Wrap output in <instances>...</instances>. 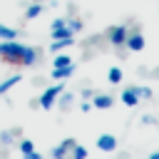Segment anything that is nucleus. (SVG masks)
<instances>
[{"instance_id": "9d476101", "label": "nucleus", "mask_w": 159, "mask_h": 159, "mask_svg": "<svg viewBox=\"0 0 159 159\" xmlns=\"http://www.w3.org/2000/svg\"><path fill=\"white\" fill-rule=\"evenodd\" d=\"M75 40H70V37H57L55 42H50V52H60V50H65V47H70Z\"/></svg>"}, {"instance_id": "a211bd4d", "label": "nucleus", "mask_w": 159, "mask_h": 159, "mask_svg": "<svg viewBox=\"0 0 159 159\" xmlns=\"http://www.w3.org/2000/svg\"><path fill=\"white\" fill-rule=\"evenodd\" d=\"M67 27H70L72 32H80V30L84 27V22H82V20H77V17H72V20H67Z\"/></svg>"}, {"instance_id": "0eeeda50", "label": "nucleus", "mask_w": 159, "mask_h": 159, "mask_svg": "<svg viewBox=\"0 0 159 159\" xmlns=\"http://www.w3.org/2000/svg\"><path fill=\"white\" fill-rule=\"evenodd\" d=\"M122 104H127V107H137V104H139V94H137L134 87L122 89Z\"/></svg>"}, {"instance_id": "4468645a", "label": "nucleus", "mask_w": 159, "mask_h": 159, "mask_svg": "<svg viewBox=\"0 0 159 159\" xmlns=\"http://www.w3.org/2000/svg\"><path fill=\"white\" fill-rule=\"evenodd\" d=\"M0 40H17V30L7 27V25H0Z\"/></svg>"}, {"instance_id": "39448f33", "label": "nucleus", "mask_w": 159, "mask_h": 159, "mask_svg": "<svg viewBox=\"0 0 159 159\" xmlns=\"http://www.w3.org/2000/svg\"><path fill=\"white\" fill-rule=\"evenodd\" d=\"M75 144H77V142H75L72 137H67V139H62V142H60V144H57V147H55L50 154H52L55 159H65V157L72 152V147H75Z\"/></svg>"}, {"instance_id": "f257e3e1", "label": "nucleus", "mask_w": 159, "mask_h": 159, "mask_svg": "<svg viewBox=\"0 0 159 159\" xmlns=\"http://www.w3.org/2000/svg\"><path fill=\"white\" fill-rule=\"evenodd\" d=\"M0 57L5 62H10V65H25V67H30V65L37 62V50L27 47V45H22L17 40H2L0 42Z\"/></svg>"}, {"instance_id": "f3484780", "label": "nucleus", "mask_w": 159, "mask_h": 159, "mask_svg": "<svg viewBox=\"0 0 159 159\" xmlns=\"http://www.w3.org/2000/svg\"><path fill=\"white\" fill-rule=\"evenodd\" d=\"M70 157H75V159H84V157H87V149H84V147H80V144H75V147H72V152H70Z\"/></svg>"}, {"instance_id": "20e7f679", "label": "nucleus", "mask_w": 159, "mask_h": 159, "mask_svg": "<svg viewBox=\"0 0 159 159\" xmlns=\"http://www.w3.org/2000/svg\"><path fill=\"white\" fill-rule=\"evenodd\" d=\"M124 45H127V50H129V52H142L147 42H144V35H142V32H132V35H127Z\"/></svg>"}, {"instance_id": "6e6552de", "label": "nucleus", "mask_w": 159, "mask_h": 159, "mask_svg": "<svg viewBox=\"0 0 159 159\" xmlns=\"http://www.w3.org/2000/svg\"><path fill=\"white\" fill-rule=\"evenodd\" d=\"M112 104H114L112 94H94V99H92V107H97V109H112Z\"/></svg>"}, {"instance_id": "2eb2a0df", "label": "nucleus", "mask_w": 159, "mask_h": 159, "mask_svg": "<svg viewBox=\"0 0 159 159\" xmlns=\"http://www.w3.org/2000/svg\"><path fill=\"white\" fill-rule=\"evenodd\" d=\"M52 37H55V40H57V37H70V40H75V32H72L67 25H62V27L52 30Z\"/></svg>"}, {"instance_id": "b1692460", "label": "nucleus", "mask_w": 159, "mask_h": 159, "mask_svg": "<svg viewBox=\"0 0 159 159\" xmlns=\"http://www.w3.org/2000/svg\"><path fill=\"white\" fill-rule=\"evenodd\" d=\"M80 109H82V112H89V109H92V102H82Z\"/></svg>"}, {"instance_id": "aec40b11", "label": "nucleus", "mask_w": 159, "mask_h": 159, "mask_svg": "<svg viewBox=\"0 0 159 159\" xmlns=\"http://www.w3.org/2000/svg\"><path fill=\"white\" fill-rule=\"evenodd\" d=\"M134 89H137L139 99H149V97H152V89H149V87H134Z\"/></svg>"}, {"instance_id": "412c9836", "label": "nucleus", "mask_w": 159, "mask_h": 159, "mask_svg": "<svg viewBox=\"0 0 159 159\" xmlns=\"http://www.w3.org/2000/svg\"><path fill=\"white\" fill-rule=\"evenodd\" d=\"M60 97H62V107H67V104H72V99H75V94H72V92H67V94H65V89L60 92Z\"/></svg>"}, {"instance_id": "f03ea898", "label": "nucleus", "mask_w": 159, "mask_h": 159, "mask_svg": "<svg viewBox=\"0 0 159 159\" xmlns=\"http://www.w3.org/2000/svg\"><path fill=\"white\" fill-rule=\"evenodd\" d=\"M60 92H62V84H52V87H47V89L40 94V99H37V107H42V109H50V107H55V102H57Z\"/></svg>"}, {"instance_id": "dca6fc26", "label": "nucleus", "mask_w": 159, "mask_h": 159, "mask_svg": "<svg viewBox=\"0 0 159 159\" xmlns=\"http://www.w3.org/2000/svg\"><path fill=\"white\" fill-rule=\"evenodd\" d=\"M65 65H72V57L70 55H55L52 67H65Z\"/></svg>"}, {"instance_id": "9b49d317", "label": "nucleus", "mask_w": 159, "mask_h": 159, "mask_svg": "<svg viewBox=\"0 0 159 159\" xmlns=\"http://www.w3.org/2000/svg\"><path fill=\"white\" fill-rule=\"evenodd\" d=\"M20 80H22V77H20V75H12V77H10V80H2V82H0V94H5V92H7V89H12V87H15V84H17V82H20Z\"/></svg>"}, {"instance_id": "1a4fd4ad", "label": "nucleus", "mask_w": 159, "mask_h": 159, "mask_svg": "<svg viewBox=\"0 0 159 159\" xmlns=\"http://www.w3.org/2000/svg\"><path fill=\"white\" fill-rule=\"evenodd\" d=\"M75 72V65H65V67H52V80H65V77H72Z\"/></svg>"}, {"instance_id": "423d86ee", "label": "nucleus", "mask_w": 159, "mask_h": 159, "mask_svg": "<svg viewBox=\"0 0 159 159\" xmlns=\"http://www.w3.org/2000/svg\"><path fill=\"white\" fill-rule=\"evenodd\" d=\"M97 147L102 152H114L117 149V137L114 134H99L97 137Z\"/></svg>"}, {"instance_id": "6ab92c4d", "label": "nucleus", "mask_w": 159, "mask_h": 159, "mask_svg": "<svg viewBox=\"0 0 159 159\" xmlns=\"http://www.w3.org/2000/svg\"><path fill=\"white\" fill-rule=\"evenodd\" d=\"M32 149H35V144H32V139H22V142H20V152H22V154H30Z\"/></svg>"}, {"instance_id": "393cba45", "label": "nucleus", "mask_w": 159, "mask_h": 159, "mask_svg": "<svg viewBox=\"0 0 159 159\" xmlns=\"http://www.w3.org/2000/svg\"><path fill=\"white\" fill-rule=\"evenodd\" d=\"M149 159H159V152H154V154H149Z\"/></svg>"}, {"instance_id": "4be33fe9", "label": "nucleus", "mask_w": 159, "mask_h": 159, "mask_svg": "<svg viewBox=\"0 0 159 159\" xmlns=\"http://www.w3.org/2000/svg\"><path fill=\"white\" fill-rule=\"evenodd\" d=\"M62 25H67V20H65V17H57V20H52L50 30H57V27H62Z\"/></svg>"}, {"instance_id": "f8f14e48", "label": "nucleus", "mask_w": 159, "mask_h": 159, "mask_svg": "<svg viewBox=\"0 0 159 159\" xmlns=\"http://www.w3.org/2000/svg\"><path fill=\"white\" fill-rule=\"evenodd\" d=\"M37 15H42V5H40V2H32V5L25 10V20H35Z\"/></svg>"}, {"instance_id": "ddd939ff", "label": "nucleus", "mask_w": 159, "mask_h": 159, "mask_svg": "<svg viewBox=\"0 0 159 159\" xmlns=\"http://www.w3.org/2000/svg\"><path fill=\"white\" fill-rule=\"evenodd\" d=\"M122 77H124V72H122L119 67H109V72H107V80H109L112 84H119V82H122Z\"/></svg>"}, {"instance_id": "7ed1b4c3", "label": "nucleus", "mask_w": 159, "mask_h": 159, "mask_svg": "<svg viewBox=\"0 0 159 159\" xmlns=\"http://www.w3.org/2000/svg\"><path fill=\"white\" fill-rule=\"evenodd\" d=\"M127 35H129L127 25H112V27L107 30V40H109L112 47H122L124 40H127Z\"/></svg>"}, {"instance_id": "5701e85b", "label": "nucleus", "mask_w": 159, "mask_h": 159, "mask_svg": "<svg viewBox=\"0 0 159 159\" xmlns=\"http://www.w3.org/2000/svg\"><path fill=\"white\" fill-rule=\"evenodd\" d=\"M142 124H157V119H154L152 114H144V117H142Z\"/></svg>"}]
</instances>
